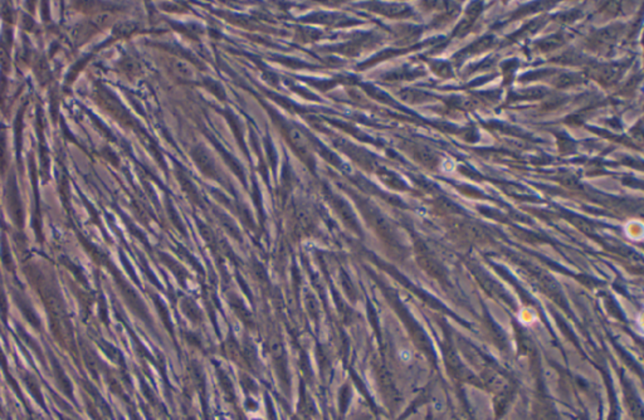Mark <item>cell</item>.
I'll list each match as a JSON object with an SVG mask.
<instances>
[{
  "label": "cell",
  "mask_w": 644,
  "mask_h": 420,
  "mask_svg": "<svg viewBox=\"0 0 644 420\" xmlns=\"http://www.w3.org/2000/svg\"><path fill=\"white\" fill-rule=\"evenodd\" d=\"M175 72L178 73V76H180L184 80H194L195 76H197L195 69L189 63L184 62V61H178L175 63Z\"/></svg>",
  "instance_id": "1"
}]
</instances>
